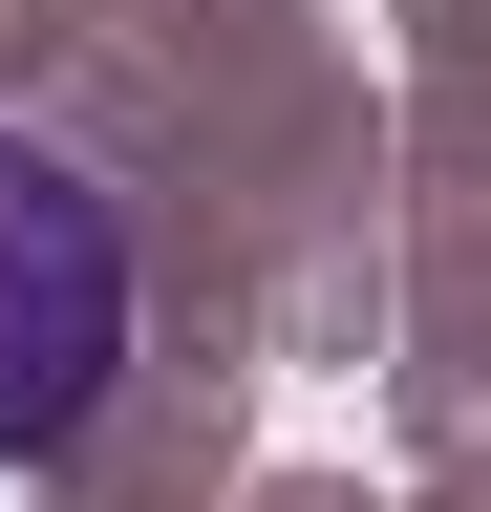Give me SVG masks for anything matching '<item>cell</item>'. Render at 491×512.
<instances>
[{"mask_svg": "<svg viewBox=\"0 0 491 512\" xmlns=\"http://www.w3.org/2000/svg\"><path fill=\"white\" fill-rule=\"evenodd\" d=\"M129 320H150L129 192H107L65 128H0V470H65V448L107 427Z\"/></svg>", "mask_w": 491, "mask_h": 512, "instance_id": "1", "label": "cell"}]
</instances>
